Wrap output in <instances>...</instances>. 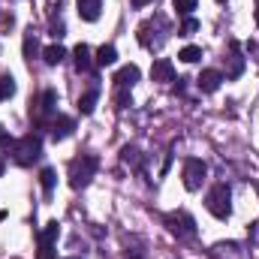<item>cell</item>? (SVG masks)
I'll return each mask as SVG.
<instances>
[{
	"instance_id": "d6a6232c",
	"label": "cell",
	"mask_w": 259,
	"mask_h": 259,
	"mask_svg": "<svg viewBox=\"0 0 259 259\" xmlns=\"http://www.w3.org/2000/svg\"><path fill=\"white\" fill-rule=\"evenodd\" d=\"M256 24H259V9H256Z\"/></svg>"
},
{
	"instance_id": "836d02e7",
	"label": "cell",
	"mask_w": 259,
	"mask_h": 259,
	"mask_svg": "<svg viewBox=\"0 0 259 259\" xmlns=\"http://www.w3.org/2000/svg\"><path fill=\"white\" fill-rule=\"evenodd\" d=\"M66 259H78V256H66Z\"/></svg>"
},
{
	"instance_id": "3957f363",
	"label": "cell",
	"mask_w": 259,
	"mask_h": 259,
	"mask_svg": "<svg viewBox=\"0 0 259 259\" xmlns=\"http://www.w3.org/2000/svg\"><path fill=\"white\" fill-rule=\"evenodd\" d=\"M232 190L226 187V184H214L211 190H208V196H205V208L217 217V220H226L229 214H232Z\"/></svg>"
},
{
	"instance_id": "7c38bea8",
	"label": "cell",
	"mask_w": 259,
	"mask_h": 259,
	"mask_svg": "<svg viewBox=\"0 0 259 259\" xmlns=\"http://www.w3.org/2000/svg\"><path fill=\"white\" fill-rule=\"evenodd\" d=\"M72 130H75V121H72V118H66V115L52 118V136H55V139H66Z\"/></svg>"
},
{
	"instance_id": "ba28073f",
	"label": "cell",
	"mask_w": 259,
	"mask_h": 259,
	"mask_svg": "<svg viewBox=\"0 0 259 259\" xmlns=\"http://www.w3.org/2000/svg\"><path fill=\"white\" fill-rule=\"evenodd\" d=\"M151 78H154V81H175V64H172L169 58L154 61V66H151Z\"/></svg>"
},
{
	"instance_id": "ffe728a7",
	"label": "cell",
	"mask_w": 259,
	"mask_h": 259,
	"mask_svg": "<svg viewBox=\"0 0 259 259\" xmlns=\"http://www.w3.org/2000/svg\"><path fill=\"white\" fill-rule=\"evenodd\" d=\"M178 58H181L184 64H196V61L202 58V49H199V46H184V49L178 52Z\"/></svg>"
},
{
	"instance_id": "2e32d148",
	"label": "cell",
	"mask_w": 259,
	"mask_h": 259,
	"mask_svg": "<svg viewBox=\"0 0 259 259\" xmlns=\"http://www.w3.org/2000/svg\"><path fill=\"white\" fill-rule=\"evenodd\" d=\"M39 184H42L46 196H52L55 184H58V172H55V169H42V172H39Z\"/></svg>"
},
{
	"instance_id": "8992f818",
	"label": "cell",
	"mask_w": 259,
	"mask_h": 259,
	"mask_svg": "<svg viewBox=\"0 0 259 259\" xmlns=\"http://www.w3.org/2000/svg\"><path fill=\"white\" fill-rule=\"evenodd\" d=\"M55 103H58V94H55V91H42V94H39V100L30 106V118L42 121V118L55 115Z\"/></svg>"
},
{
	"instance_id": "7a4b0ae2",
	"label": "cell",
	"mask_w": 259,
	"mask_h": 259,
	"mask_svg": "<svg viewBox=\"0 0 259 259\" xmlns=\"http://www.w3.org/2000/svg\"><path fill=\"white\" fill-rule=\"evenodd\" d=\"M39 154H42V139L36 133H27L12 142V157L18 166H30L33 160H39Z\"/></svg>"
},
{
	"instance_id": "d4e9b609",
	"label": "cell",
	"mask_w": 259,
	"mask_h": 259,
	"mask_svg": "<svg viewBox=\"0 0 259 259\" xmlns=\"http://www.w3.org/2000/svg\"><path fill=\"white\" fill-rule=\"evenodd\" d=\"M139 42H142V46H151V21H145V24L139 27Z\"/></svg>"
},
{
	"instance_id": "ac0fdd59",
	"label": "cell",
	"mask_w": 259,
	"mask_h": 259,
	"mask_svg": "<svg viewBox=\"0 0 259 259\" xmlns=\"http://www.w3.org/2000/svg\"><path fill=\"white\" fill-rule=\"evenodd\" d=\"M36 52H39V39H36V33H33V30H27V33H24V58H27V61H33V55H36Z\"/></svg>"
},
{
	"instance_id": "9c48e42d",
	"label": "cell",
	"mask_w": 259,
	"mask_h": 259,
	"mask_svg": "<svg viewBox=\"0 0 259 259\" xmlns=\"http://www.w3.org/2000/svg\"><path fill=\"white\" fill-rule=\"evenodd\" d=\"M139 75H142V72H139V66L127 64V66H121V69L115 72V78H112V81H115V88H133V84L139 81Z\"/></svg>"
},
{
	"instance_id": "30bf717a",
	"label": "cell",
	"mask_w": 259,
	"mask_h": 259,
	"mask_svg": "<svg viewBox=\"0 0 259 259\" xmlns=\"http://www.w3.org/2000/svg\"><path fill=\"white\" fill-rule=\"evenodd\" d=\"M72 61H75V69H78V72H91V66H94V61H91V49H88L84 42H78V46L72 49Z\"/></svg>"
},
{
	"instance_id": "277c9868",
	"label": "cell",
	"mask_w": 259,
	"mask_h": 259,
	"mask_svg": "<svg viewBox=\"0 0 259 259\" xmlns=\"http://www.w3.org/2000/svg\"><path fill=\"white\" fill-rule=\"evenodd\" d=\"M205 175H208V166L202 163V160H196V157H190V160H184V169H181V178H184V187L190 190V193H196L202 184H205Z\"/></svg>"
},
{
	"instance_id": "9a60e30c",
	"label": "cell",
	"mask_w": 259,
	"mask_h": 259,
	"mask_svg": "<svg viewBox=\"0 0 259 259\" xmlns=\"http://www.w3.org/2000/svg\"><path fill=\"white\" fill-rule=\"evenodd\" d=\"M42 58H46V64L49 66H58L66 58V49L61 46V42H55V46H49V49L42 52Z\"/></svg>"
},
{
	"instance_id": "4dcf8cb0",
	"label": "cell",
	"mask_w": 259,
	"mask_h": 259,
	"mask_svg": "<svg viewBox=\"0 0 259 259\" xmlns=\"http://www.w3.org/2000/svg\"><path fill=\"white\" fill-rule=\"evenodd\" d=\"M145 3H151V0H133V6L139 9V6H145Z\"/></svg>"
},
{
	"instance_id": "1f68e13d",
	"label": "cell",
	"mask_w": 259,
	"mask_h": 259,
	"mask_svg": "<svg viewBox=\"0 0 259 259\" xmlns=\"http://www.w3.org/2000/svg\"><path fill=\"white\" fill-rule=\"evenodd\" d=\"M3 169H6V163H3V157H0V175H3Z\"/></svg>"
},
{
	"instance_id": "8fae6325",
	"label": "cell",
	"mask_w": 259,
	"mask_h": 259,
	"mask_svg": "<svg viewBox=\"0 0 259 259\" xmlns=\"http://www.w3.org/2000/svg\"><path fill=\"white\" fill-rule=\"evenodd\" d=\"M75 6H78V15L84 21H97L100 9H103V0H75Z\"/></svg>"
},
{
	"instance_id": "6da1fadb",
	"label": "cell",
	"mask_w": 259,
	"mask_h": 259,
	"mask_svg": "<svg viewBox=\"0 0 259 259\" xmlns=\"http://www.w3.org/2000/svg\"><path fill=\"white\" fill-rule=\"evenodd\" d=\"M97 169H100V160H97L94 154H81V157H75V160L69 163V187H72V190L88 187L91 178L97 175Z\"/></svg>"
},
{
	"instance_id": "5b68a950",
	"label": "cell",
	"mask_w": 259,
	"mask_h": 259,
	"mask_svg": "<svg viewBox=\"0 0 259 259\" xmlns=\"http://www.w3.org/2000/svg\"><path fill=\"white\" fill-rule=\"evenodd\" d=\"M163 223H166L169 232L178 235V238H190V235H196V220L187 214V211H172V214H166Z\"/></svg>"
},
{
	"instance_id": "4fadbf2b",
	"label": "cell",
	"mask_w": 259,
	"mask_h": 259,
	"mask_svg": "<svg viewBox=\"0 0 259 259\" xmlns=\"http://www.w3.org/2000/svg\"><path fill=\"white\" fill-rule=\"evenodd\" d=\"M229 49H232V55H229V78H238L241 69H244V58L238 55V42H229Z\"/></svg>"
},
{
	"instance_id": "83f0119b",
	"label": "cell",
	"mask_w": 259,
	"mask_h": 259,
	"mask_svg": "<svg viewBox=\"0 0 259 259\" xmlns=\"http://www.w3.org/2000/svg\"><path fill=\"white\" fill-rule=\"evenodd\" d=\"M36 259H55V244H39V256Z\"/></svg>"
},
{
	"instance_id": "e575fe53",
	"label": "cell",
	"mask_w": 259,
	"mask_h": 259,
	"mask_svg": "<svg viewBox=\"0 0 259 259\" xmlns=\"http://www.w3.org/2000/svg\"><path fill=\"white\" fill-rule=\"evenodd\" d=\"M217 3H226V0H217Z\"/></svg>"
},
{
	"instance_id": "d6986e66",
	"label": "cell",
	"mask_w": 259,
	"mask_h": 259,
	"mask_svg": "<svg viewBox=\"0 0 259 259\" xmlns=\"http://www.w3.org/2000/svg\"><path fill=\"white\" fill-rule=\"evenodd\" d=\"M58 235H61V226H58V220H52V223L42 229V235H39V244H55V241H58Z\"/></svg>"
},
{
	"instance_id": "603a6c76",
	"label": "cell",
	"mask_w": 259,
	"mask_h": 259,
	"mask_svg": "<svg viewBox=\"0 0 259 259\" xmlns=\"http://www.w3.org/2000/svg\"><path fill=\"white\" fill-rule=\"evenodd\" d=\"M172 6H175V12H178V15H184V18H187V15L196 9V0H172Z\"/></svg>"
},
{
	"instance_id": "cb8c5ba5",
	"label": "cell",
	"mask_w": 259,
	"mask_h": 259,
	"mask_svg": "<svg viewBox=\"0 0 259 259\" xmlns=\"http://www.w3.org/2000/svg\"><path fill=\"white\" fill-rule=\"evenodd\" d=\"M196 30H199V21L187 15V18H184V24H181V36H190V33H196Z\"/></svg>"
},
{
	"instance_id": "52a82bcc",
	"label": "cell",
	"mask_w": 259,
	"mask_h": 259,
	"mask_svg": "<svg viewBox=\"0 0 259 259\" xmlns=\"http://www.w3.org/2000/svg\"><path fill=\"white\" fill-rule=\"evenodd\" d=\"M220 81H223V75H220L217 69H202L199 78H196V84H199L202 94H214V91L220 88Z\"/></svg>"
},
{
	"instance_id": "f1b7e54d",
	"label": "cell",
	"mask_w": 259,
	"mask_h": 259,
	"mask_svg": "<svg viewBox=\"0 0 259 259\" xmlns=\"http://www.w3.org/2000/svg\"><path fill=\"white\" fill-rule=\"evenodd\" d=\"M64 21H61V18H55V21H52V36H55V39H61V36H64Z\"/></svg>"
},
{
	"instance_id": "44dd1931",
	"label": "cell",
	"mask_w": 259,
	"mask_h": 259,
	"mask_svg": "<svg viewBox=\"0 0 259 259\" xmlns=\"http://www.w3.org/2000/svg\"><path fill=\"white\" fill-rule=\"evenodd\" d=\"M12 94H15V78L12 75H0V103L9 100Z\"/></svg>"
},
{
	"instance_id": "484cf974",
	"label": "cell",
	"mask_w": 259,
	"mask_h": 259,
	"mask_svg": "<svg viewBox=\"0 0 259 259\" xmlns=\"http://www.w3.org/2000/svg\"><path fill=\"white\" fill-rule=\"evenodd\" d=\"M130 88H118V97H115V103H118V109H127L130 106Z\"/></svg>"
},
{
	"instance_id": "4316f807",
	"label": "cell",
	"mask_w": 259,
	"mask_h": 259,
	"mask_svg": "<svg viewBox=\"0 0 259 259\" xmlns=\"http://www.w3.org/2000/svg\"><path fill=\"white\" fill-rule=\"evenodd\" d=\"M12 142H15V139L9 136V130L0 124V148H12Z\"/></svg>"
},
{
	"instance_id": "5bb4252c",
	"label": "cell",
	"mask_w": 259,
	"mask_h": 259,
	"mask_svg": "<svg viewBox=\"0 0 259 259\" xmlns=\"http://www.w3.org/2000/svg\"><path fill=\"white\" fill-rule=\"evenodd\" d=\"M97 97H100V91H97V88L84 91V94L78 97V112H81V115H91V112H94V106H97Z\"/></svg>"
},
{
	"instance_id": "e0dca14e",
	"label": "cell",
	"mask_w": 259,
	"mask_h": 259,
	"mask_svg": "<svg viewBox=\"0 0 259 259\" xmlns=\"http://www.w3.org/2000/svg\"><path fill=\"white\" fill-rule=\"evenodd\" d=\"M118 61V52H115V46H103L100 52H97V64L100 66H112Z\"/></svg>"
},
{
	"instance_id": "7402d4cb",
	"label": "cell",
	"mask_w": 259,
	"mask_h": 259,
	"mask_svg": "<svg viewBox=\"0 0 259 259\" xmlns=\"http://www.w3.org/2000/svg\"><path fill=\"white\" fill-rule=\"evenodd\" d=\"M121 160H124V163H130V166H139V148H136V145H124Z\"/></svg>"
},
{
	"instance_id": "f546056e",
	"label": "cell",
	"mask_w": 259,
	"mask_h": 259,
	"mask_svg": "<svg viewBox=\"0 0 259 259\" xmlns=\"http://www.w3.org/2000/svg\"><path fill=\"white\" fill-rule=\"evenodd\" d=\"M247 52H250V55H256V61H259V46H256V42H247Z\"/></svg>"
}]
</instances>
